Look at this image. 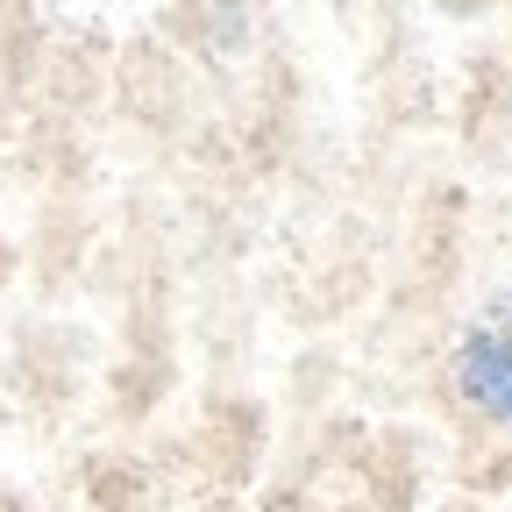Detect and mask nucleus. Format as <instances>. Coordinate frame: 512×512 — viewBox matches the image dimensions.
<instances>
[{
	"instance_id": "obj_1",
	"label": "nucleus",
	"mask_w": 512,
	"mask_h": 512,
	"mask_svg": "<svg viewBox=\"0 0 512 512\" xmlns=\"http://www.w3.org/2000/svg\"><path fill=\"white\" fill-rule=\"evenodd\" d=\"M456 392L470 413L512 427V292H491L456 342Z\"/></svg>"
}]
</instances>
